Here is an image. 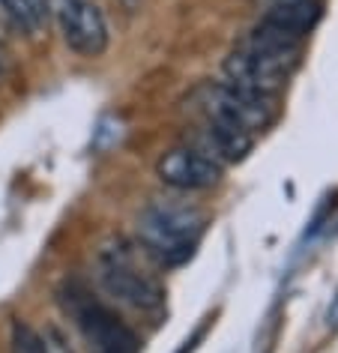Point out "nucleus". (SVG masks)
Returning a JSON list of instances; mask_svg holds the SVG:
<instances>
[{
    "label": "nucleus",
    "instance_id": "obj_1",
    "mask_svg": "<svg viewBox=\"0 0 338 353\" xmlns=\"http://www.w3.org/2000/svg\"><path fill=\"white\" fill-rule=\"evenodd\" d=\"M203 222H207L203 213L192 204H180L171 198L153 201L138 216L141 249L165 267H177V263L192 258L195 245L203 234Z\"/></svg>",
    "mask_w": 338,
    "mask_h": 353
},
{
    "label": "nucleus",
    "instance_id": "obj_2",
    "mask_svg": "<svg viewBox=\"0 0 338 353\" xmlns=\"http://www.w3.org/2000/svg\"><path fill=\"white\" fill-rule=\"evenodd\" d=\"M57 303L63 314L75 323L90 353H138V335L81 281H66L57 290Z\"/></svg>",
    "mask_w": 338,
    "mask_h": 353
},
{
    "label": "nucleus",
    "instance_id": "obj_3",
    "mask_svg": "<svg viewBox=\"0 0 338 353\" xmlns=\"http://www.w3.org/2000/svg\"><path fill=\"white\" fill-rule=\"evenodd\" d=\"M96 279L105 288V294L135 312H156L165 303V288L123 240H111L99 249Z\"/></svg>",
    "mask_w": 338,
    "mask_h": 353
},
{
    "label": "nucleus",
    "instance_id": "obj_4",
    "mask_svg": "<svg viewBox=\"0 0 338 353\" xmlns=\"http://www.w3.org/2000/svg\"><path fill=\"white\" fill-rule=\"evenodd\" d=\"M201 111H203V117L225 120L230 126L248 132V135L264 132L275 120V108H272L270 96L252 93V90H246V87L230 84V81L203 87Z\"/></svg>",
    "mask_w": 338,
    "mask_h": 353
},
{
    "label": "nucleus",
    "instance_id": "obj_5",
    "mask_svg": "<svg viewBox=\"0 0 338 353\" xmlns=\"http://www.w3.org/2000/svg\"><path fill=\"white\" fill-rule=\"evenodd\" d=\"M60 33L66 46L81 57H99L108 48V21L102 6L93 0H63Z\"/></svg>",
    "mask_w": 338,
    "mask_h": 353
},
{
    "label": "nucleus",
    "instance_id": "obj_6",
    "mask_svg": "<svg viewBox=\"0 0 338 353\" xmlns=\"http://www.w3.org/2000/svg\"><path fill=\"white\" fill-rule=\"evenodd\" d=\"M156 176L174 192H203L219 183L221 165L198 147H174L159 159Z\"/></svg>",
    "mask_w": 338,
    "mask_h": 353
},
{
    "label": "nucleus",
    "instance_id": "obj_7",
    "mask_svg": "<svg viewBox=\"0 0 338 353\" xmlns=\"http://www.w3.org/2000/svg\"><path fill=\"white\" fill-rule=\"evenodd\" d=\"M239 48H246L248 54L261 57L270 66L290 75L293 66L299 63V54H302V37H293V33L275 28L270 21H261L243 42H239Z\"/></svg>",
    "mask_w": 338,
    "mask_h": 353
},
{
    "label": "nucleus",
    "instance_id": "obj_8",
    "mask_svg": "<svg viewBox=\"0 0 338 353\" xmlns=\"http://www.w3.org/2000/svg\"><path fill=\"white\" fill-rule=\"evenodd\" d=\"M225 75H228L230 84H239V87H246V90H252V93L270 96V99L281 90L284 84H288V78H290L288 72L270 66L266 60L248 54L246 48H237L234 54L225 60Z\"/></svg>",
    "mask_w": 338,
    "mask_h": 353
},
{
    "label": "nucleus",
    "instance_id": "obj_9",
    "mask_svg": "<svg viewBox=\"0 0 338 353\" xmlns=\"http://www.w3.org/2000/svg\"><path fill=\"white\" fill-rule=\"evenodd\" d=\"M201 141H203V147H198V150H203V153L219 165L221 162H243L255 147V135L230 126L225 120H212V117L203 120Z\"/></svg>",
    "mask_w": 338,
    "mask_h": 353
},
{
    "label": "nucleus",
    "instance_id": "obj_10",
    "mask_svg": "<svg viewBox=\"0 0 338 353\" xmlns=\"http://www.w3.org/2000/svg\"><path fill=\"white\" fill-rule=\"evenodd\" d=\"M320 12H324L320 0H266L264 21L306 39V33L315 30V24L320 21Z\"/></svg>",
    "mask_w": 338,
    "mask_h": 353
},
{
    "label": "nucleus",
    "instance_id": "obj_11",
    "mask_svg": "<svg viewBox=\"0 0 338 353\" xmlns=\"http://www.w3.org/2000/svg\"><path fill=\"white\" fill-rule=\"evenodd\" d=\"M3 12L19 24L24 33H37L39 24H42V10L37 0H0Z\"/></svg>",
    "mask_w": 338,
    "mask_h": 353
},
{
    "label": "nucleus",
    "instance_id": "obj_12",
    "mask_svg": "<svg viewBox=\"0 0 338 353\" xmlns=\"http://www.w3.org/2000/svg\"><path fill=\"white\" fill-rule=\"evenodd\" d=\"M12 353H48V344L33 326L15 321L12 323Z\"/></svg>",
    "mask_w": 338,
    "mask_h": 353
},
{
    "label": "nucleus",
    "instance_id": "obj_13",
    "mask_svg": "<svg viewBox=\"0 0 338 353\" xmlns=\"http://www.w3.org/2000/svg\"><path fill=\"white\" fill-rule=\"evenodd\" d=\"M46 344H48V353H72V347H69V344L63 341V335H60L57 330H51V332H48Z\"/></svg>",
    "mask_w": 338,
    "mask_h": 353
},
{
    "label": "nucleus",
    "instance_id": "obj_14",
    "mask_svg": "<svg viewBox=\"0 0 338 353\" xmlns=\"http://www.w3.org/2000/svg\"><path fill=\"white\" fill-rule=\"evenodd\" d=\"M326 323H329V326H338V294L332 296V305H329V314H326Z\"/></svg>",
    "mask_w": 338,
    "mask_h": 353
},
{
    "label": "nucleus",
    "instance_id": "obj_15",
    "mask_svg": "<svg viewBox=\"0 0 338 353\" xmlns=\"http://www.w3.org/2000/svg\"><path fill=\"white\" fill-rule=\"evenodd\" d=\"M37 3H39V10L46 12V6H51V0H37Z\"/></svg>",
    "mask_w": 338,
    "mask_h": 353
}]
</instances>
